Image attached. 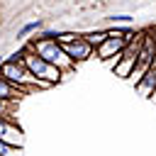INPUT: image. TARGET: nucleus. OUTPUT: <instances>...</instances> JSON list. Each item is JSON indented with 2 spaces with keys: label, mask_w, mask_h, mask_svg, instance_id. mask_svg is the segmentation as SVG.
Wrapping results in <instances>:
<instances>
[{
  "label": "nucleus",
  "mask_w": 156,
  "mask_h": 156,
  "mask_svg": "<svg viewBox=\"0 0 156 156\" xmlns=\"http://www.w3.org/2000/svg\"><path fill=\"white\" fill-rule=\"evenodd\" d=\"M41 27H44V22H41V20H32V22H27V24L17 32V37L22 39V37H27V34H34V32H39Z\"/></svg>",
  "instance_id": "nucleus-9"
},
{
  "label": "nucleus",
  "mask_w": 156,
  "mask_h": 156,
  "mask_svg": "<svg viewBox=\"0 0 156 156\" xmlns=\"http://www.w3.org/2000/svg\"><path fill=\"white\" fill-rule=\"evenodd\" d=\"M76 37H78L76 32H58V37H56V41H58V44H68V41H73Z\"/></svg>",
  "instance_id": "nucleus-13"
},
{
  "label": "nucleus",
  "mask_w": 156,
  "mask_h": 156,
  "mask_svg": "<svg viewBox=\"0 0 156 156\" xmlns=\"http://www.w3.org/2000/svg\"><path fill=\"white\" fill-rule=\"evenodd\" d=\"M134 61H136V56H132V54H119V58L112 63V71H115V76H119V78H127V76L132 73V68H134Z\"/></svg>",
  "instance_id": "nucleus-5"
},
{
  "label": "nucleus",
  "mask_w": 156,
  "mask_h": 156,
  "mask_svg": "<svg viewBox=\"0 0 156 156\" xmlns=\"http://www.w3.org/2000/svg\"><path fill=\"white\" fill-rule=\"evenodd\" d=\"M22 56H24V49H20V51H15V54H10L5 61H22Z\"/></svg>",
  "instance_id": "nucleus-14"
},
{
  "label": "nucleus",
  "mask_w": 156,
  "mask_h": 156,
  "mask_svg": "<svg viewBox=\"0 0 156 156\" xmlns=\"http://www.w3.org/2000/svg\"><path fill=\"white\" fill-rule=\"evenodd\" d=\"M27 95V90H22V88H17V85H12L10 80H5V78H0V98L2 100H22Z\"/></svg>",
  "instance_id": "nucleus-7"
},
{
  "label": "nucleus",
  "mask_w": 156,
  "mask_h": 156,
  "mask_svg": "<svg viewBox=\"0 0 156 156\" xmlns=\"http://www.w3.org/2000/svg\"><path fill=\"white\" fill-rule=\"evenodd\" d=\"M61 46H63V51H66V54H68V56H71L76 63H80V61L90 58V56H93V51H95V49H93V44H90L85 37H80V34H78L73 41L61 44Z\"/></svg>",
  "instance_id": "nucleus-3"
},
{
  "label": "nucleus",
  "mask_w": 156,
  "mask_h": 156,
  "mask_svg": "<svg viewBox=\"0 0 156 156\" xmlns=\"http://www.w3.org/2000/svg\"><path fill=\"white\" fill-rule=\"evenodd\" d=\"M0 139H2L5 144H10V146H17V149H22V146H24V132L20 129V124H17V122H10V119L5 122Z\"/></svg>",
  "instance_id": "nucleus-4"
},
{
  "label": "nucleus",
  "mask_w": 156,
  "mask_h": 156,
  "mask_svg": "<svg viewBox=\"0 0 156 156\" xmlns=\"http://www.w3.org/2000/svg\"><path fill=\"white\" fill-rule=\"evenodd\" d=\"M124 44H127V39L124 37H105L98 46H95V58H100V61H107V58H119V54H122V49H124Z\"/></svg>",
  "instance_id": "nucleus-2"
},
{
  "label": "nucleus",
  "mask_w": 156,
  "mask_h": 156,
  "mask_svg": "<svg viewBox=\"0 0 156 156\" xmlns=\"http://www.w3.org/2000/svg\"><path fill=\"white\" fill-rule=\"evenodd\" d=\"M0 156H20V149L17 146H10L0 139Z\"/></svg>",
  "instance_id": "nucleus-10"
},
{
  "label": "nucleus",
  "mask_w": 156,
  "mask_h": 156,
  "mask_svg": "<svg viewBox=\"0 0 156 156\" xmlns=\"http://www.w3.org/2000/svg\"><path fill=\"white\" fill-rule=\"evenodd\" d=\"M134 88H136V93H139V95L149 98V95H151V90L156 88V71H154V68L149 66V68H146V73H144V76L139 78V83H136Z\"/></svg>",
  "instance_id": "nucleus-6"
},
{
  "label": "nucleus",
  "mask_w": 156,
  "mask_h": 156,
  "mask_svg": "<svg viewBox=\"0 0 156 156\" xmlns=\"http://www.w3.org/2000/svg\"><path fill=\"white\" fill-rule=\"evenodd\" d=\"M22 63H24V68H27L32 76H37V78H41V80H46V83H51V85H56V83L63 78V73H61L54 63H49L46 58L37 56V54H34V51H29L27 46H24Z\"/></svg>",
  "instance_id": "nucleus-1"
},
{
  "label": "nucleus",
  "mask_w": 156,
  "mask_h": 156,
  "mask_svg": "<svg viewBox=\"0 0 156 156\" xmlns=\"http://www.w3.org/2000/svg\"><path fill=\"white\" fill-rule=\"evenodd\" d=\"M15 107H17V100H2L0 98V117L2 119H10V122H15Z\"/></svg>",
  "instance_id": "nucleus-8"
},
{
  "label": "nucleus",
  "mask_w": 156,
  "mask_h": 156,
  "mask_svg": "<svg viewBox=\"0 0 156 156\" xmlns=\"http://www.w3.org/2000/svg\"><path fill=\"white\" fill-rule=\"evenodd\" d=\"M107 20H110V22H115V24H129L134 17H132V15H110Z\"/></svg>",
  "instance_id": "nucleus-12"
},
{
  "label": "nucleus",
  "mask_w": 156,
  "mask_h": 156,
  "mask_svg": "<svg viewBox=\"0 0 156 156\" xmlns=\"http://www.w3.org/2000/svg\"><path fill=\"white\" fill-rule=\"evenodd\" d=\"M151 68L156 71V46H154V54H151Z\"/></svg>",
  "instance_id": "nucleus-15"
},
{
  "label": "nucleus",
  "mask_w": 156,
  "mask_h": 156,
  "mask_svg": "<svg viewBox=\"0 0 156 156\" xmlns=\"http://www.w3.org/2000/svg\"><path fill=\"white\" fill-rule=\"evenodd\" d=\"M105 37H107V32H90V34H85V39L93 44V49H95V46H98V44H100Z\"/></svg>",
  "instance_id": "nucleus-11"
}]
</instances>
